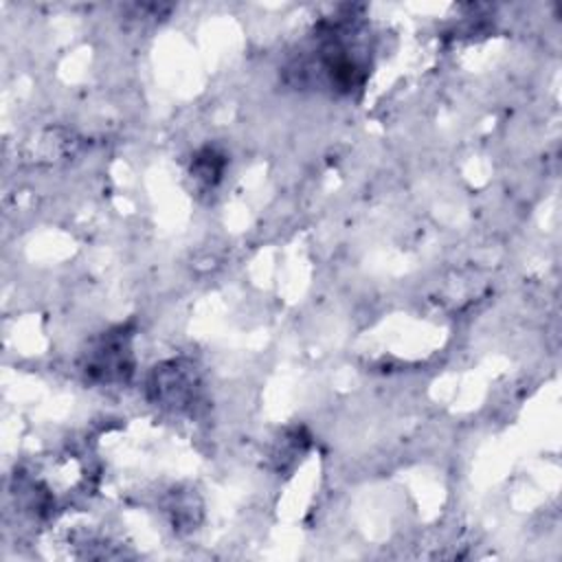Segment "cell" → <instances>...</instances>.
I'll return each mask as SVG.
<instances>
[{
  "mask_svg": "<svg viewBox=\"0 0 562 562\" xmlns=\"http://www.w3.org/2000/svg\"><path fill=\"white\" fill-rule=\"evenodd\" d=\"M147 389L160 406L184 411L193 408L200 397V378L193 364L182 360H169L156 367L149 375Z\"/></svg>",
  "mask_w": 562,
  "mask_h": 562,
  "instance_id": "7a4b0ae2",
  "label": "cell"
},
{
  "mask_svg": "<svg viewBox=\"0 0 562 562\" xmlns=\"http://www.w3.org/2000/svg\"><path fill=\"white\" fill-rule=\"evenodd\" d=\"M222 156H217L213 149H204L198 158H195V162H193V167H191V173L198 178V180H202L204 184H215L217 180H220V173H222V167H224V160H220Z\"/></svg>",
  "mask_w": 562,
  "mask_h": 562,
  "instance_id": "3957f363",
  "label": "cell"
},
{
  "mask_svg": "<svg viewBox=\"0 0 562 562\" xmlns=\"http://www.w3.org/2000/svg\"><path fill=\"white\" fill-rule=\"evenodd\" d=\"M132 334L127 327H114L97 338L83 353L81 371L86 380L99 384H121L127 382L134 371L132 358Z\"/></svg>",
  "mask_w": 562,
  "mask_h": 562,
  "instance_id": "6da1fadb",
  "label": "cell"
}]
</instances>
